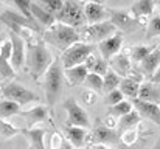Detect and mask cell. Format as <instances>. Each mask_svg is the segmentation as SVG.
Listing matches in <instances>:
<instances>
[{"label": "cell", "mask_w": 160, "mask_h": 149, "mask_svg": "<svg viewBox=\"0 0 160 149\" xmlns=\"http://www.w3.org/2000/svg\"><path fill=\"white\" fill-rule=\"evenodd\" d=\"M45 132L47 131L41 129V127H25V129H20V134L28 140L30 146H33L34 149H47L45 142H44Z\"/></svg>", "instance_id": "obj_21"}, {"label": "cell", "mask_w": 160, "mask_h": 149, "mask_svg": "<svg viewBox=\"0 0 160 149\" xmlns=\"http://www.w3.org/2000/svg\"><path fill=\"white\" fill-rule=\"evenodd\" d=\"M28 127L38 124V123H44V121H48L50 118V110H48V106H36L30 110H19V113Z\"/></svg>", "instance_id": "obj_16"}, {"label": "cell", "mask_w": 160, "mask_h": 149, "mask_svg": "<svg viewBox=\"0 0 160 149\" xmlns=\"http://www.w3.org/2000/svg\"><path fill=\"white\" fill-rule=\"evenodd\" d=\"M92 149H110V148H107L106 145H93Z\"/></svg>", "instance_id": "obj_41"}, {"label": "cell", "mask_w": 160, "mask_h": 149, "mask_svg": "<svg viewBox=\"0 0 160 149\" xmlns=\"http://www.w3.org/2000/svg\"><path fill=\"white\" fill-rule=\"evenodd\" d=\"M20 110V106L9 99H0V120H6L12 115H17Z\"/></svg>", "instance_id": "obj_28"}, {"label": "cell", "mask_w": 160, "mask_h": 149, "mask_svg": "<svg viewBox=\"0 0 160 149\" xmlns=\"http://www.w3.org/2000/svg\"><path fill=\"white\" fill-rule=\"evenodd\" d=\"M0 93H2V97L5 99L14 101L19 106H23V104L38 101V95L36 93H33L25 86H22V84H19L16 81H5L0 86Z\"/></svg>", "instance_id": "obj_8"}, {"label": "cell", "mask_w": 160, "mask_h": 149, "mask_svg": "<svg viewBox=\"0 0 160 149\" xmlns=\"http://www.w3.org/2000/svg\"><path fill=\"white\" fill-rule=\"evenodd\" d=\"M53 62V56L45 47V44H36L30 45V48L25 53V64L28 65V72L33 76L34 81H39L50 64Z\"/></svg>", "instance_id": "obj_1"}, {"label": "cell", "mask_w": 160, "mask_h": 149, "mask_svg": "<svg viewBox=\"0 0 160 149\" xmlns=\"http://www.w3.org/2000/svg\"><path fill=\"white\" fill-rule=\"evenodd\" d=\"M30 12H31V17L36 20V23L39 27H44V28H48L52 27L54 22V14H52L50 11H47L44 6L38 5L36 2H31V6H30Z\"/></svg>", "instance_id": "obj_19"}, {"label": "cell", "mask_w": 160, "mask_h": 149, "mask_svg": "<svg viewBox=\"0 0 160 149\" xmlns=\"http://www.w3.org/2000/svg\"><path fill=\"white\" fill-rule=\"evenodd\" d=\"M56 149H75V148H73V146H72V145H70V143H68V142H67L64 137H61L59 145L56 146Z\"/></svg>", "instance_id": "obj_39"}, {"label": "cell", "mask_w": 160, "mask_h": 149, "mask_svg": "<svg viewBox=\"0 0 160 149\" xmlns=\"http://www.w3.org/2000/svg\"><path fill=\"white\" fill-rule=\"evenodd\" d=\"M0 134H2L5 138H11V137H14L16 134H20V129L12 127V124L6 123L5 120H0Z\"/></svg>", "instance_id": "obj_35"}, {"label": "cell", "mask_w": 160, "mask_h": 149, "mask_svg": "<svg viewBox=\"0 0 160 149\" xmlns=\"http://www.w3.org/2000/svg\"><path fill=\"white\" fill-rule=\"evenodd\" d=\"M82 11H84V17H86V23L87 25L104 22L109 17V11L104 8V5L93 3V2H86L82 5Z\"/></svg>", "instance_id": "obj_15"}, {"label": "cell", "mask_w": 160, "mask_h": 149, "mask_svg": "<svg viewBox=\"0 0 160 149\" xmlns=\"http://www.w3.org/2000/svg\"><path fill=\"white\" fill-rule=\"evenodd\" d=\"M78 33H79V39H82L81 42L95 45L107 37H110L112 34H115L117 28L109 20H104V22L93 23V25H84L82 28L78 30Z\"/></svg>", "instance_id": "obj_5"}, {"label": "cell", "mask_w": 160, "mask_h": 149, "mask_svg": "<svg viewBox=\"0 0 160 149\" xmlns=\"http://www.w3.org/2000/svg\"><path fill=\"white\" fill-rule=\"evenodd\" d=\"M0 20L3 23H6V27H9V31L17 33L22 37H23V28L41 33V27L36 23L34 19L25 17L23 14H19V12L11 11V9H5L3 12H0Z\"/></svg>", "instance_id": "obj_7"}, {"label": "cell", "mask_w": 160, "mask_h": 149, "mask_svg": "<svg viewBox=\"0 0 160 149\" xmlns=\"http://www.w3.org/2000/svg\"><path fill=\"white\" fill-rule=\"evenodd\" d=\"M132 109L142 117V118H148L152 123L160 124V107L156 102H148V101H142L138 98L131 99Z\"/></svg>", "instance_id": "obj_13"}, {"label": "cell", "mask_w": 160, "mask_h": 149, "mask_svg": "<svg viewBox=\"0 0 160 149\" xmlns=\"http://www.w3.org/2000/svg\"><path fill=\"white\" fill-rule=\"evenodd\" d=\"M142 121V117L132 109L129 113L120 117V121H118V126H120V131H128V129H134L138 123Z\"/></svg>", "instance_id": "obj_27"}, {"label": "cell", "mask_w": 160, "mask_h": 149, "mask_svg": "<svg viewBox=\"0 0 160 149\" xmlns=\"http://www.w3.org/2000/svg\"><path fill=\"white\" fill-rule=\"evenodd\" d=\"M159 3V0H135L131 5L129 14L134 19H140V17H148L154 12V6Z\"/></svg>", "instance_id": "obj_20"}, {"label": "cell", "mask_w": 160, "mask_h": 149, "mask_svg": "<svg viewBox=\"0 0 160 149\" xmlns=\"http://www.w3.org/2000/svg\"><path fill=\"white\" fill-rule=\"evenodd\" d=\"M84 64H86L89 73H95V75H100V76H103L107 70H109V64H107L101 56H93V54H90V56L86 59Z\"/></svg>", "instance_id": "obj_25"}, {"label": "cell", "mask_w": 160, "mask_h": 149, "mask_svg": "<svg viewBox=\"0 0 160 149\" xmlns=\"http://www.w3.org/2000/svg\"><path fill=\"white\" fill-rule=\"evenodd\" d=\"M82 5L84 3L81 0H62V6L54 14V20L64 25H68L72 28H76V30L82 28L84 25H87Z\"/></svg>", "instance_id": "obj_4"}, {"label": "cell", "mask_w": 160, "mask_h": 149, "mask_svg": "<svg viewBox=\"0 0 160 149\" xmlns=\"http://www.w3.org/2000/svg\"><path fill=\"white\" fill-rule=\"evenodd\" d=\"M84 98H86V102H87V104H95V99H97V97H95V95L89 97V93H84Z\"/></svg>", "instance_id": "obj_40"}, {"label": "cell", "mask_w": 160, "mask_h": 149, "mask_svg": "<svg viewBox=\"0 0 160 149\" xmlns=\"http://www.w3.org/2000/svg\"><path fill=\"white\" fill-rule=\"evenodd\" d=\"M160 33V17L159 14L152 16L149 23H148V30H146V39H152V37H157Z\"/></svg>", "instance_id": "obj_34"}, {"label": "cell", "mask_w": 160, "mask_h": 149, "mask_svg": "<svg viewBox=\"0 0 160 149\" xmlns=\"http://www.w3.org/2000/svg\"><path fill=\"white\" fill-rule=\"evenodd\" d=\"M62 107L67 112V126H78V127H84V129H90V118L89 113L86 112L84 107H81L75 98H67L62 102Z\"/></svg>", "instance_id": "obj_9"}, {"label": "cell", "mask_w": 160, "mask_h": 149, "mask_svg": "<svg viewBox=\"0 0 160 149\" xmlns=\"http://www.w3.org/2000/svg\"><path fill=\"white\" fill-rule=\"evenodd\" d=\"M0 95H2V93H0Z\"/></svg>", "instance_id": "obj_45"}, {"label": "cell", "mask_w": 160, "mask_h": 149, "mask_svg": "<svg viewBox=\"0 0 160 149\" xmlns=\"http://www.w3.org/2000/svg\"><path fill=\"white\" fill-rule=\"evenodd\" d=\"M28 149H34V148H33V146H30V148H28Z\"/></svg>", "instance_id": "obj_44"}, {"label": "cell", "mask_w": 160, "mask_h": 149, "mask_svg": "<svg viewBox=\"0 0 160 149\" xmlns=\"http://www.w3.org/2000/svg\"><path fill=\"white\" fill-rule=\"evenodd\" d=\"M16 78V72L12 70L8 59L0 56V79L3 81H12Z\"/></svg>", "instance_id": "obj_31"}, {"label": "cell", "mask_w": 160, "mask_h": 149, "mask_svg": "<svg viewBox=\"0 0 160 149\" xmlns=\"http://www.w3.org/2000/svg\"><path fill=\"white\" fill-rule=\"evenodd\" d=\"M62 78H64V68L59 59H53L47 72L44 73V89H45V98L48 107H53L56 99L59 98L62 90Z\"/></svg>", "instance_id": "obj_3"}, {"label": "cell", "mask_w": 160, "mask_h": 149, "mask_svg": "<svg viewBox=\"0 0 160 149\" xmlns=\"http://www.w3.org/2000/svg\"><path fill=\"white\" fill-rule=\"evenodd\" d=\"M120 138V132L109 127L101 120H97L93 131H92V143L93 145H112L117 143Z\"/></svg>", "instance_id": "obj_11"}, {"label": "cell", "mask_w": 160, "mask_h": 149, "mask_svg": "<svg viewBox=\"0 0 160 149\" xmlns=\"http://www.w3.org/2000/svg\"><path fill=\"white\" fill-rule=\"evenodd\" d=\"M159 62H160V50L159 47H156L140 62V68H142V72L146 76H151L156 70H159Z\"/></svg>", "instance_id": "obj_24"}, {"label": "cell", "mask_w": 160, "mask_h": 149, "mask_svg": "<svg viewBox=\"0 0 160 149\" xmlns=\"http://www.w3.org/2000/svg\"><path fill=\"white\" fill-rule=\"evenodd\" d=\"M138 86L140 82L135 79V78H121L120 84H118V90L121 92L123 97H128L129 99L137 98V93H138Z\"/></svg>", "instance_id": "obj_26"}, {"label": "cell", "mask_w": 160, "mask_h": 149, "mask_svg": "<svg viewBox=\"0 0 160 149\" xmlns=\"http://www.w3.org/2000/svg\"><path fill=\"white\" fill-rule=\"evenodd\" d=\"M109 11V22L118 30L121 31H132L135 30V27L138 25V20L134 19L128 11H121V9H107Z\"/></svg>", "instance_id": "obj_12"}, {"label": "cell", "mask_w": 160, "mask_h": 149, "mask_svg": "<svg viewBox=\"0 0 160 149\" xmlns=\"http://www.w3.org/2000/svg\"><path fill=\"white\" fill-rule=\"evenodd\" d=\"M87 73H89V70H87L86 64H79V65H75V67H70V68H64V76L67 78L68 86H72V87L84 84Z\"/></svg>", "instance_id": "obj_22"}, {"label": "cell", "mask_w": 160, "mask_h": 149, "mask_svg": "<svg viewBox=\"0 0 160 149\" xmlns=\"http://www.w3.org/2000/svg\"><path fill=\"white\" fill-rule=\"evenodd\" d=\"M107 64L110 65V70L115 72L120 78H129L131 72H132V64H131V57L124 53H118L115 56H112Z\"/></svg>", "instance_id": "obj_17"}, {"label": "cell", "mask_w": 160, "mask_h": 149, "mask_svg": "<svg viewBox=\"0 0 160 149\" xmlns=\"http://www.w3.org/2000/svg\"><path fill=\"white\" fill-rule=\"evenodd\" d=\"M131 110H132V104H131V101L123 99V101H120L118 104L109 107V115H112V117H118V118H120V117L129 113Z\"/></svg>", "instance_id": "obj_30"}, {"label": "cell", "mask_w": 160, "mask_h": 149, "mask_svg": "<svg viewBox=\"0 0 160 149\" xmlns=\"http://www.w3.org/2000/svg\"><path fill=\"white\" fill-rule=\"evenodd\" d=\"M84 84L95 90V92H103V76L100 75H95V73H87L86 79H84Z\"/></svg>", "instance_id": "obj_33"}, {"label": "cell", "mask_w": 160, "mask_h": 149, "mask_svg": "<svg viewBox=\"0 0 160 149\" xmlns=\"http://www.w3.org/2000/svg\"><path fill=\"white\" fill-rule=\"evenodd\" d=\"M156 48V47H146V45H135V47H132L131 50V57H132V61L134 62H142L152 50Z\"/></svg>", "instance_id": "obj_32"}, {"label": "cell", "mask_w": 160, "mask_h": 149, "mask_svg": "<svg viewBox=\"0 0 160 149\" xmlns=\"http://www.w3.org/2000/svg\"><path fill=\"white\" fill-rule=\"evenodd\" d=\"M93 51H95V45H92V44H86V42H81V41L75 42L73 45H70L67 50L62 51V56H61L62 68H70V67L84 64L86 59Z\"/></svg>", "instance_id": "obj_6"}, {"label": "cell", "mask_w": 160, "mask_h": 149, "mask_svg": "<svg viewBox=\"0 0 160 149\" xmlns=\"http://www.w3.org/2000/svg\"><path fill=\"white\" fill-rule=\"evenodd\" d=\"M64 134H65V140L76 149H81L86 143L87 138V129L84 127H78V126H64L62 127Z\"/></svg>", "instance_id": "obj_18"}, {"label": "cell", "mask_w": 160, "mask_h": 149, "mask_svg": "<svg viewBox=\"0 0 160 149\" xmlns=\"http://www.w3.org/2000/svg\"><path fill=\"white\" fill-rule=\"evenodd\" d=\"M0 56L9 61V57H11V42H9V39H6L3 42V45L0 48Z\"/></svg>", "instance_id": "obj_38"}, {"label": "cell", "mask_w": 160, "mask_h": 149, "mask_svg": "<svg viewBox=\"0 0 160 149\" xmlns=\"http://www.w3.org/2000/svg\"><path fill=\"white\" fill-rule=\"evenodd\" d=\"M120 81H121V78H120L115 72H112V70L109 68L106 73L103 75V92H104V93H109V92L118 89Z\"/></svg>", "instance_id": "obj_29"}, {"label": "cell", "mask_w": 160, "mask_h": 149, "mask_svg": "<svg viewBox=\"0 0 160 149\" xmlns=\"http://www.w3.org/2000/svg\"><path fill=\"white\" fill-rule=\"evenodd\" d=\"M9 42H11V57H9V64L12 67V70H20L25 64V41L22 36H19L17 33L9 31Z\"/></svg>", "instance_id": "obj_10"}, {"label": "cell", "mask_w": 160, "mask_h": 149, "mask_svg": "<svg viewBox=\"0 0 160 149\" xmlns=\"http://www.w3.org/2000/svg\"><path fill=\"white\" fill-rule=\"evenodd\" d=\"M12 2H14L16 6L19 8L20 14H23L25 17L33 19V17H31V12H30V6H31V2H33V0H12Z\"/></svg>", "instance_id": "obj_37"}, {"label": "cell", "mask_w": 160, "mask_h": 149, "mask_svg": "<svg viewBox=\"0 0 160 149\" xmlns=\"http://www.w3.org/2000/svg\"><path fill=\"white\" fill-rule=\"evenodd\" d=\"M124 97L121 95V92L118 90V89H115V90H112V92H109L106 93V99H104V102H106V106H115V104H118L120 101H123Z\"/></svg>", "instance_id": "obj_36"}, {"label": "cell", "mask_w": 160, "mask_h": 149, "mask_svg": "<svg viewBox=\"0 0 160 149\" xmlns=\"http://www.w3.org/2000/svg\"><path fill=\"white\" fill-rule=\"evenodd\" d=\"M121 45H123V34H121L120 31H117L115 34H112L110 37H107V39L101 41V42L98 44L100 56L107 62L112 56H115V54L120 53Z\"/></svg>", "instance_id": "obj_14"}, {"label": "cell", "mask_w": 160, "mask_h": 149, "mask_svg": "<svg viewBox=\"0 0 160 149\" xmlns=\"http://www.w3.org/2000/svg\"><path fill=\"white\" fill-rule=\"evenodd\" d=\"M137 98L142 101H148V102H156L159 104L160 99V92H159V86L152 84V82H142L138 86V93Z\"/></svg>", "instance_id": "obj_23"}, {"label": "cell", "mask_w": 160, "mask_h": 149, "mask_svg": "<svg viewBox=\"0 0 160 149\" xmlns=\"http://www.w3.org/2000/svg\"><path fill=\"white\" fill-rule=\"evenodd\" d=\"M44 41L52 44L53 47H56L58 50L64 51L67 50L70 45H73L75 42L81 41L79 39V33L76 28H72L68 25H64L61 22H54L52 27H48L44 33Z\"/></svg>", "instance_id": "obj_2"}, {"label": "cell", "mask_w": 160, "mask_h": 149, "mask_svg": "<svg viewBox=\"0 0 160 149\" xmlns=\"http://www.w3.org/2000/svg\"><path fill=\"white\" fill-rule=\"evenodd\" d=\"M82 2H93V3H100V5H104L106 0H82Z\"/></svg>", "instance_id": "obj_42"}, {"label": "cell", "mask_w": 160, "mask_h": 149, "mask_svg": "<svg viewBox=\"0 0 160 149\" xmlns=\"http://www.w3.org/2000/svg\"><path fill=\"white\" fill-rule=\"evenodd\" d=\"M3 42H5V39H3V36L0 34V48H2V45H3Z\"/></svg>", "instance_id": "obj_43"}]
</instances>
